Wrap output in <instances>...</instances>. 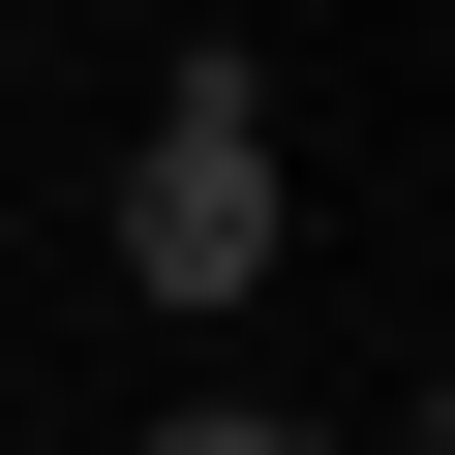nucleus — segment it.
Masks as SVG:
<instances>
[{"label": "nucleus", "instance_id": "obj_2", "mask_svg": "<svg viewBox=\"0 0 455 455\" xmlns=\"http://www.w3.org/2000/svg\"><path fill=\"white\" fill-rule=\"evenodd\" d=\"M152 455H304V425H274V395H182V425H152Z\"/></svg>", "mask_w": 455, "mask_h": 455}, {"label": "nucleus", "instance_id": "obj_3", "mask_svg": "<svg viewBox=\"0 0 455 455\" xmlns=\"http://www.w3.org/2000/svg\"><path fill=\"white\" fill-rule=\"evenodd\" d=\"M212 31H243V0H212Z\"/></svg>", "mask_w": 455, "mask_h": 455}, {"label": "nucleus", "instance_id": "obj_1", "mask_svg": "<svg viewBox=\"0 0 455 455\" xmlns=\"http://www.w3.org/2000/svg\"><path fill=\"white\" fill-rule=\"evenodd\" d=\"M274 212H304V182H274V61L212 31V61L122 122V274H152V304H274Z\"/></svg>", "mask_w": 455, "mask_h": 455}]
</instances>
